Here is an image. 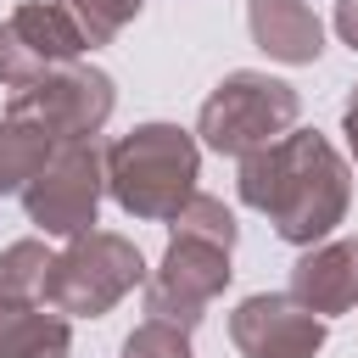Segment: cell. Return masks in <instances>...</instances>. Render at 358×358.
I'll return each mask as SVG.
<instances>
[{"mask_svg": "<svg viewBox=\"0 0 358 358\" xmlns=\"http://www.w3.org/2000/svg\"><path fill=\"white\" fill-rule=\"evenodd\" d=\"M241 201L274 224L285 246H319L352 207V168L319 129H291L274 145L241 157Z\"/></svg>", "mask_w": 358, "mask_h": 358, "instance_id": "6da1fadb", "label": "cell"}, {"mask_svg": "<svg viewBox=\"0 0 358 358\" xmlns=\"http://www.w3.org/2000/svg\"><path fill=\"white\" fill-rule=\"evenodd\" d=\"M235 213L218 196H190L173 218L168 252L145 280V319H162L173 330H196L207 302L235 280L229 252H235Z\"/></svg>", "mask_w": 358, "mask_h": 358, "instance_id": "7a4b0ae2", "label": "cell"}, {"mask_svg": "<svg viewBox=\"0 0 358 358\" xmlns=\"http://www.w3.org/2000/svg\"><path fill=\"white\" fill-rule=\"evenodd\" d=\"M201 145L179 123H140L106 145V196L140 224H173L196 196Z\"/></svg>", "mask_w": 358, "mask_h": 358, "instance_id": "3957f363", "label": "cell"}, {"mask_svg": "<svg viewBox=\"0 0 358 358\" xmlns=\"http://www.w3.org/2000/svg\"><path fill=\"white\" fill-rule=\"evenodd\" d=\"M296 117H302V95L285 78L241 67V73H224L213 84V95L201 101L196 134L218 157H252V151L274 145L280 134H291Z\"/></svg>", "mask_w": 358, "mask_h": 358, "instance_id": "277c9868", "label": "cell"}, {"mask_svg": "<svg viewBox=\"0 0 358 358\" xmlns=\"http://www.w3.org/2000/svg\"><path fill=\"white\" fill-rule=\"evenodd\" d=\"M145 280H151L145 257H140V246L129 235L90 229V235H73L56 252L50 280H45V308H56L67 319H101L129 291H140Z\"/></svg>", "mask_w": 358, "mask_h": 358, "instance_id": "5b68a950", "label": "cell"}, {"mask_svg": "<svg viewBox=\"0 0 358 358\" xmlns=\"http://www.w3.org/2000/svg\"><path fill=\"white\" fill-rule=\"evenodd\" d=\"M101 196H106V151L95 140H73V145H56L45 173L22 190V213L39 235L73 241L95 229Z\"/></svg>", "mask_w": 358, "mask_h": 358, "instance_id": "8992f818", "label": "cell"}, {"mask_svg": "<svg viewBox=\"0 0 358 358\" xmlns=\"http://www.w3.org/2000/svg\"><path fill=\"white\" fill-rule=\"evenodd\" d=\"M112 106H117L112 73H101V67H90V62H73V67L39 78L34 90H17L6 112L34 117V123L50 129L62 145H73V140H95V134L106 129Z\"/></svg>", "mask_w": 358, "mask_h": 358, "instance_id": "52a82bcc", "label": "cell"}, {"mask_svg": "<svg viewBox=\"0 0 358 358\" xmlns=\"http://www.w3.org/2000/svg\"><path fill=\"white\" fill-rule=\"evenodd\" d=\"M84 50H90L84 34L73 28V17L56 0H28V6H17L0 22V84L11 95L17 90H34L39 78L73 67Z\"/></svg>", "mask_w": 358, "mask_h": 358, "instance_id": "ba28073f", "label": "cell"}, {"mask_svg": "<svg viewBox=\"0 0 358 358\" xmlns=\"http://www.w3.org/2000/svg\"><path fill=\"white\" fill-rule=\"evenodd\" d=\"M229 341L241 358H313L324 347V319L291 291H257L229 313Z\"/></svg>", "mask_w": 358, "mask_h": 358, "instance_id": "9c48e42d", "label": "cell"}, {"mask_svg": "<svg viewBox=\"0 0 358 358\" xmlns=\"http://www.w3.org/2000/svg\"><path fill=\"white\" fill-rule=\"evenodd\" d=\"M291 296L313 308L319 319L358 308V235L319 241L291 263Z\"/></svg>", "mask_w": 358, "mask_h": 358, "instance_id": "30bf717a", "label": "cell"}, {"mask_svg": "<svg viewBox=\"0 0 358 358\" xmlns=\"http://www.w3.org/2000/svg\"><path fill=\"white\" fill-rule=\"evenodd\" d=\"M246 28L252 45L285 67H313L324 50V28L308 0H246Z\"/></svg>", "mask_w": 358, "mask_h": 358, "instance_id": "8fae6325", "label": "cell"}, {"mask_svg": "<svg viewBox=\"0 0 358 358\" xmlns=\"http://www.w3.org/2000/svg\"><path fill=\"white\" fill-rule=\"evenodd\" d=\"M73 352V324L67 313L45 302H11L0 308V358H67Z\"/></svg>", "mask_w": 358, "mask_h": 358, "instance_id": "7c38bea8", "label": "cell"}, {"mask_svg": "<svg viewBox=\"0 0 358 358\" xmlns=\"http://www.w3.org/2000/svg\"><path fill=\"white\" fill-rule=\"evenodd\" d=\"M56 134L50 129H39L34 117H17V112H6L0 117V196H22L39 173H45V162L56 157Z\"/></svg>", "mask_w": 358, "mask_h": 358, "instance_id": "4fadbf2b", "label": "cell"}, {"mask_svg": "<svg viewBox=\"0 0 358 358\" xmlns=\"http://www.w3.org/2000/svg\"><path fill=\"white\" fill-rule=\"evenodd\" d=\"M50 263H56V252H50L39 235L11 241V246L0 252V296H11V302H45Z\"/></svg>", "mask_w": 358, "mask_h": 358, "instance_id": "5bb4252c", "label": "cell"}, {"mask_svg": "<svg viewBox=\"0 0 358 358\" xmlns=\"http://www.w3.org/2000/svg\"><path fill=\"white\" fill-rule=\"evenodd\" d=\"M56 6L73 17V28L84 34V45L95 50V45H112V39L140 17L145 0H56Z\"/></svg>", "mask_w": 358, "mask_h": 358, "instance_id": "9a60e30c", "label": "cell"}, {"mask_svg": "<svg viewBox=\"0 0 358 358\" xmlns=\"http://www.w3.org/2000/svg\"><path fill=\"white\" fill-rule=\"evenodd\" d=\"M117 358H196L190 352V330H173L162 319H145L123 336V352Z\"/></svg>", "mask_w": 358, "mask_h": 358, "instance_id": "2e32d148", "label": "cell"}, {"mask_svg": "<svg viewBox=\"0 0 358 358\" xmlns=\"http://www.w3.org/2000/svg\"><path fill=\"white\" fill-rule=\"evenodd\" d=\"M336 34L358 50V0H336Z\"/></svg>", "mask_w": 358, "mask_h": 358, "instance_id": "e0dca14e", "label": "cell"}, {"mask_svg": "<svg viewBox=\"0 0 358 358\" xmlns=\"http://www.w3.org/2000/svg\"><path fill=\"white\" fill-rule=\"evenodd\" d=\"M341 134H347V145H352V162H358V84L347 90V106H341Z\"/></svg>", "mask_w": 358, "mask_h": 358, "instance_id": "ac0fdd59", "label": "cell"}]
</instances>
